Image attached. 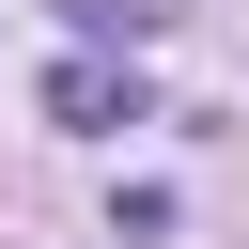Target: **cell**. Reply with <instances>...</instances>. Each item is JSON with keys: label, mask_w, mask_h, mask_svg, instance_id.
I'll return each mask as SVG.
<instances>
[{"label": "cell", "mask_w": 249, "mask_h": 249, "mask_svg": "<svg viewBox=\"0 0 249 249\" xmlns=\"http://www.w3.org/2000/svg\"><path fill=\"white\" fill-rule=\"evenodd\" d=\"M78 31H93V47H109V31L140 47V31H156V0H78Z\"/></svg>", "instance_id": "7a4b0ae2"}, {"label": "cell", "mask_w": 249, "mask_h": 249, "mask_svg": "<svg viewBox=\"0 0 249 249\" xmlns=\"http://www.w3.org/2000/svg\"><path fill=\"white\" fill-rule=\"evenodd\" d=\"M47 124H78V140H93V124H140V78H109V62H62V78H47Z\"/></svg>", "instance_id": "6da1fadb"}]
</instances>
